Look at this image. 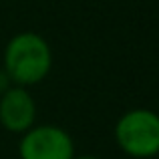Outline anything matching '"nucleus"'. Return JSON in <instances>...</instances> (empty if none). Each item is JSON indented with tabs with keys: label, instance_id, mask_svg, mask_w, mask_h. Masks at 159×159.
Instances as JSON below:
<instances>
[{
	"label": "nucleus",
	"instance_id": "423d86ee",
	"mask_svg": "<svg viewBox=\"0 0 159 159\" xmlns=\"http://www.w3.org/2000/svg\"><path fill=\"white\" fill-rule=\"evenodd\" d=\"M73 159H101V157H97V155H75Z\"/></svg>",
	"mask_w": 159,
	"mask_h": 159
},
{
	"label": "nucleus",
	"instance_id": "7ed1b4c3",
	"mask_svg": "<svg viewBox=\"0 0 159 159\" xmlns=\"http://www.w3.org/2000/svg\"><path fill=\"white\" fill-rule=\"evenodd\" d=\"M77 151L70 133L52 123H34L18 141L20 159H73Z\"/></svg>",
	"mask_w": 159,
	"mask_h": 159
},
{
	"label": "nucleus",
	"instance_id": "f257e3e1",
	"mask_svg": "<svg viewBox=\"0 0 159 159\" xmlns=\"http://www.w3.org/2000/svg\"><path fill=\"white\" fill-rule=\"evenodd\" d=\"M2 69L12 85L30 87L43 83L52 69V48L39 32L24 30L6 43L2 52Z\"/></svg>",
	"mask_w": 159,
	"mask_h": 159
},
{
	"label": "nucleus",
	"instance_id": "f03ea898",
	"mask_svg": "<svg viewBox=\"0 0 159 159\" xmlns=\"http://www.w3.org/2000/svg\"><path fill=\"white\" fill-rule=\"evenodd\" d=\"M115 143L133 159L159 155V115L153 109H129L115 123Z\"/></svg>",
	"mask_w": 159,
	"mask_h": 159
},
{
	"label": "nucleus",
	"instance_id": "20e7f679",
	"mask_svg": "<svg viewBox=\"0 0 159 159\" xmlns=\"http://www.w3.org/2000/svg\"><path fill=\"white\" fill-rule=\"evenodd\" d=\"M36 123V101L26 87L12 85L0 95V125L4 131L22 135Z\"/></svg>",
	"mask_w": 159,
	"mask_h": 159
},
{
	"label": "nucleus",
	"instance_id": "39448f33",
	"mask_svg": "<svg viewBox=\"0 0 159 159\" xmlns=\"http://www.w3.org/2000/svg\"><path fill=\"white\" fill-rule=\"evenodd\" d=\"M12 87V81H10V77H8V73L0 66V95H4L8 89Z\"/></svg>",
	"mask_w": 159,
	"mask_h": 159
}]
</instances>
